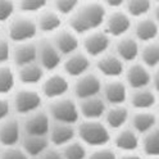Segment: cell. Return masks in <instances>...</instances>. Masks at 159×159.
Listing matches in <instances>:
<instances>
[{
  "instance_id": "1",
  "label": "cell",
  "mask_w": 159,
  "mask_h": 159,
  "mask_svg": "<svg viewBox=\"0 0 159 159\" xmlns=\"http://www.w3.org/2000/svg\"><path fill=\"white\" fill-rule=\"evenodd\" d=\"M107 8L98 0H85L80 3L72 14L68 16V27L78 36L102 28Z\"/></svg>"
},
{
  "instance_id": "2",
  "label": "cell",
  "mask_w": 159,
  "mask_h": 159,
  "mask_svg": "<svg viewBox=\"0 0 159 159\" xmlns=\"http://www.w3.org/2000/svg\"><path fill=\"white\" fill-rule=\"evenodd\" d=\"M76 137L86 148H100L111 143L112 132L102 119H80L76 123Z\"/></svg>"
},
{
  "instance_id": "3",
  "label": "cell",
  "mask_w": 159,
  "mask_h": 159,
  "mask_svg": "<svg viewBox=\"0 0 159 159\" xmlns=\"http://www.w3.org/2000/svg\"><path fill=\"white\" fill-rule=\"evenodd\" d=\"M9 102H11L12 112L21 117H25L35 111L41 109L44 98L35 87L21 86L13 90L12 98L9 99Z\"/></svg>"
},
{
  "instance_id": "4",
  "label": "cell",
  "mask_w": 159,
  "mask_h": 159,
  "mask_svg": "<svg viewBox=\"0 0 159 159\" xmlns=\"http://www.w3.org/2000/svg\"><path fill=\"white\" fill-rule=\"evenodd\" d=\"M7 25V37L11 40L12 44L17 43H26V41H34L37 32L35 18L27 14L18 13L14 14Z\"/></svg>"
},
{
  "instance_id": "5",
  "label": "cell",
  "mask_w": 159,
  "mask_h": 159,
  "mask_svg": "<svg viewBox=\"0 0 159 159\" xmlns=\"http://www.w3.org/2000/svg\"><path fill=\"white\" fill-rule=\"evenodd\" d=\"M46 113L50 117L52 122L76 125L80 121L77 100L68 95L49 100Z\"/></svg>"
},
{
  "instance_id": "6",
  "label": "cell",
  "mask_w": 159,
  "mask_h": 159,
  "mask_svg": "<svg viewBox=\"0 0 159 159\" xmlns=\"http://www.w3.org/2000/svg\"><path fill=\"white\" fill-rule=\"evenodd\" d=\"M125 78L123 81L127 85L128 90H136V89H143L153 86V81L155 75L152 69H149L144 64H141L139 61L128 63L125 67V71L122 75Z\"/></svg>"
},
{
  "instance_id": "7",
  "label": "cell",
  "mask_w": 159,
  "mask_h": 159,
  "mask_svg": "<svg viewBox=\"0 0 159 159\" xmlns=\"http://www.w3.org/2000/svg\"><path fill=\"white\" fill-rule=\"evenodd\" d=\"M103 86V80L96 72L89 71L75 78L73 84L71 85V90L73 94V99L76 100H82L86 98H91L100 95Z\"/></svg>"
},
{
  "instance_id": "8",
  "label": "cell",
  "mask_w": 159,
  "mask_h": 159,
  "mask_svg": "<svg viewBox=\"0 0 159 159\" xmlns=\"http://www.w3.org/2000/svg\"><path fill=\"white\" fill-rule=\"evenodd\" d=\"M131 28L132 18L123 9H112L111 12H107L102 26V30L111 39H118L123 35H127Z\"/></svg>"
},
{
  "instance_id": "9",
  "label": "cell",
  "mask_w": 159,
  "mask_h": 159,
  "mask_svg": "<svg viewBox=\"0 0 159 159\" xmlns=\"http://www.w3.org/2000/svg\"><path fill=\"white\" fill-rule=\"evenodd\" d=\"M71 90V82L69 78L59 72H50L48 76L43 78L40 84V94L46 100H53L66 96L68 91Z\"/></svg>"
},
{
  "instance_id": "10",
  "label": "cell",
  "mask_w": 159,
  "mask_h": 159,
  "mask_svg": "<svg viewBox=\"0 0 159 159\" xmlns=\"http://www.w3.org/2000/svg\"><path fill=\"white\" fill-rule=\"evenodd\" d=\"M112 45V39L109 37L102 28L82 35L80 46H82V52L89 58H98L109 50Z\"/></svg>"
},
{
  "instance_id": "11",
  "label": "cell",
  "mask_w": 159,
  "mask_h": 159,
  "mask_svg": "<svg viewBox=\"0 0 159 159\" xmlns=\"http://www.w3.org/2000/svg\"><path fill=\"white\" fill-rule=\"evenodd\" d=\"M63 57L53 45L50 39H41L36 41V62L45 72H54L61 67Z\"/></svg>"
},
{
  "instance_id": "12",
  "label": "cell",
  "mask_w": 159,
  "mask_h": 159,
  "mask_svg": "<svg viewBox=\"0 0 159 159\" xmlns=\"http://www.w3.org/2000/svg\"><path fill=\"white\" fill-rule=\"evenodd\" d=\"M21 127L23 135H34V136H48L49 128L52 125V119L48 116L46 111L39 109L32 113L22 117Z\"/></svg>"
},
{
  "instance_id": "13",
  "label": "cell",
  "mask_w": 159,
  "mask_h": 159,
  "mask_svg": "<svg viewBox=\"0 0 159 159\" xmlns=\"http://www.w3.org/2000/svg\"><path fill=\"white\" fill-rule=\"evenodd\" d=\"M128 87L121 78H109L103 82L100 96L107 105H123L128 98Z\"/></svg>"
},
{
  "instance_id": "14",
  "label": "cell",
  "mask_w": 159,
  "mask_h": 159,
  "mask_svg": "<svg viewBox=\"0 0 159 159\" xmlns=\"http://www.w3.org/2000/svg\"><path fill=\"white\" fill-rule=\"evenodd\" d=\"M61 67L63 69V75L68 78H77L84 73L89 72L91 68V58H89L84 52H75L62 59Z\"/></svg>"
},
{
  "instance_id": "15",
  "label": "cell",
  "mask_w": 159,
  "mask_h": 159,
  "mask_svg": "<svg viewBox=\"0 0 159 159\" xmlns=\"http://www.w3.org/2000/svg\"><path fill=\"white\" fill-rule=\"evenodd\" d=\"M50 40L63 58L77 52L80 49V41H81L80 36L75 34L69 27H61L52 35Z\"/></svg>"
},
{
  "instance_id": "16",
  "label": "cell",
  "mask_w": 159,
  "mask_h": 159,
  "mask_svg": "<svg viewBox=\"0 0 159 159\" xmlns=\"http://www.w3.org/2000/svg\"><path fill=\"white\" fill-rule=\"evenodd\" d=\"M126 64L114 53H104L95 61V69L99 76L105 78H119L123 75Z\"/></svg>"
},
{
  "instance_id": "17",
  "label": "cell",
  "mask_w": 159,
  "mask_h": 159,
  "mask_svg": "<svg viewBox=\"0 0 159 159\" xmlns=\"http://www.w3.org/2000/svg\"><path fill=\"white\" fill-rule=\"evenodd\" d=\"M132 31H134L132 36L140 44L152 43V41H157L159 26L157 19L152 17V14H149L136 19V22L132 23Z\"/></svg>"
},
{
  "instance_id": "18",
  "label": "cell",
  "mask_w": 159,
  "mask_h": 159,
  "mask_svg": "<svg viewBox=\"0 0 159 159\" xmlns=\"http://www.w3.org/2000/svg\"><path fill=\"white\" fill-rule=\"evenodd\" d=\"M140 43L130 35H123L118 37L114 43V54L121 59L125 64L136 62L139 58V52H140Z\"/></svg>"
},
{
  "instance_id": "19",
  "label": "cell",
  "mask_w": 159,
  "mask_h": 159,
  "mask_svg": "<svg viewBox=\"0 0 159 159\" xmlns=\"http://www.w3.org/2000/svg\"><path fill=\"white\" fill-rule=\"evenodd\" d=\"M111 141L113 143L114 150H118L121 153H132L137 152L140 136L130 126H125L114 131V135H112L111 137Z\"/></svg>"
},
{
  "instance_id": "20",
  "label": "cell",
  "mask_w": 159,
  "mask_h": 159,
  "mask_svg": "<svg viewBox=\"0 0 159 159\" xmlns=\"http://www.w3.org/2000/svg\"><path fill=\"white\" fill-rule=\"evenodd\" d=\"M21 121L16 117H8L0 122V145L3 148H11L19 145L22 139Z\"/></svg>"
},
{
  "instance_id": "21",
  "label": "cell",
  "mask_w": 159,
  "mask_h": 159,
  "mask_svg": "<svg viewBox=\"0 0 159 159\" xmlns=\"http://www.w3.org/2000/svg\"><path fill=\"white\" fill-rule=\"evenodd\" d=\"M76 139V125H67L52 122L50 128L48 132V140L52 148H63L68 143Z\"/></svg>"
},
{
  "instance_id": "22",
  "label": "cell",
  "mask_w": 159,
  "mask_h": 159,
  "mask_svg": "<svg viewBox=\"0 0 159 159\" xmlns=\"http://www.w3.org/2000/svg\"><path fill=\"white\" fill-rule=\"evenodd\" d=\"M127 102L135 111H153L157 104V91L149 86L128 91Z\"/></svg>"
},
{
  "instance_id": "23",
  "label": "cell",
  "mask_w": 159,
  "mask_h": 159,
  "mask_svg": "<svg viewBox=\"0 0 159 159\" xmlns=\"http://www.w3.org/2000/svg\"><path fill=\"white\" fill-rule=\"evenodd\" d=\"M80 119H102L107 109V103L100 95L77 100Z\"/></svg>"
},
{
  "instance_id": "24",
  "label": "cell",
  "mask_w": 159,
  "mask_h": 159,
  "mask_svg": "<svg viewBox=\"0 0 159 159\" xmlns=\"http://www.w3.org/2000/svg\"><path fill=\"white\" fill-rule=\"evenodd\" d=\"M14 71L17 82L27 87H36L41 84L43 78L45 77V71L39 66L37 62L17 67L14 68Z\"/></svg>"
},
{
  "instance_id": "25",
  "label": "cell",
  "mask_w": 159,
  "mask_h": 159,
  "mask_svg": "<svg viewBox=\"0 0 159 159\" xmlns=\"http://www.w3.org/2000/svg\"><path fill=\"white\" fill-rule=\"evenodd\" d=\"M130 114L131 113L128 111V108L126 107V104L108 105L103 114L102 121L111 131H117L119 128L127 126L128 119H130Z\"/></svg>"
},
{
  "instance_id": "26",
  "label": "cell",
  "mask_w": 159,
  "mask_h": 159,
  "mask_svg": "<svg viewBox=\"0 0 159 159\" xmlns=\"http://www.w3.org/2000/svg\"><path fill=\"white\" fill-rule=\"evenodd\" d=\"M35 23H36L37 32L53 35L62 27L63 18L55 11H53L52 8H45L37 13V16L35 18Z\"/></svg>"
},
{
  "instance_id": "27",
  "label": "cell",
  "mask_w": 159,
  "mask_h": 159,
  "mask_svg": "<svg viewBox=\"0 0 159 159\" xmlns=\"http://www.w3.org/2000/svg\"><path fill=\"white\" fill-rule=\"evenodd\" d=\"M157 113L154 111H135L130 114V127L140 136L157 128Z\"/></svg>"
},
{
  "instance_id": "28",
  "label": "cell",
  "mask_w": 159,
  "mask_h": 159,
  "mask_svg": "<svg viewBox=\"0 0 159 159\" xmlns=\"http://www.w3.org/2000/svg\"><path fill=\"white\" fill-rule=\"evenodd\" d=\"M11 62L17 67L36 62V41L17 43L12 45Z\"/></svg>"
},
{
  "instance_id": "29",
  "label": "cell",
  "mask_w": 159,
  "mask_h": 159,
  "mask_svg": "<svg viewBox=\"0 0 159 159\" xmlns=\"http://www.w3.org/2000/svg\"><path fill=\"white\" fill-rule=\"evenodd\" d=\"M19 148L31 158L35 159L46 149L52 148L49 144L48 136H34V135H22V139L19 141Z\"/></svg>"
},
{
  "instance_id": "30",
  "label": "cell",
  "mask_w": 159,
  "mask_h": 159,
  "mask_svg": "<svg viewBox=\"0 0 159 159\" xmlns=\"http://www.w3.org/2000/svg\"><path fill=\"white\" fill-rule=\"evenodd\" d=\"M137 61L152 71H155L159 64V45L158 41L145 43L140 45Z\"/></svg>"
},
{
  "instance_id": "31",
  "label": "cell",
  "mask_w": 159,
  "mask_h": 159,
  "mask_svg": "<svg viewBox=\"0 0 159 159\" xmlns=\"http://www.w3.org/2000/svg\"><path fill=\"white\" fill-rule=\"evenodd\" d=\"M139 149L148 159L158 158L159 155V132L158 128L149 131L146 134L140 135V143H139Z\"/></svg>"
},
{
  "instance_id": "32",
  "label": "cell",
  "mask_w": 159,
  "mask_h": 159,
  "mask_svg": "<svg viewBox=\"0 0 159 159\" xmlns=\"http://www.w3.org/2000/svg\"><path fill=\"white\" fill-rule=\"evenodd\" d=\"M155 2L154 0H126L123 11L131 18H141L152 14Z\"/></svg>"
},
{
  "instance_id": "33",
  "label": "cell",
  "mask_w": 159,
  "mask_h": 159,
  "mask_svg": "<svg viewBox=\"0 0 159 159\" xmlns=\"http://www.w3.org/2000/svg\"><path fill=\"white\" fill-rule=\"evenodd\" d=\"M16 71L11 64H0V96H8L16 89Z\"/></svg>"
},
{
  "instance_id": "34",
  "label": "cell",
  "mask_w": 159,
  "mask_h": 159,
  "mask_svg": "<svg viewBox=\"0 0 159 159\" xmlns=\"http://www.w3.org/2000/svg\"><path fill=\"white\" fill-rule=\"evenodd\" d=\"M59 153H61L63 159H86L89 150L76 137L75 140H72L71 143H68L67 145L59 149Z\"/></svg>"
},
{
  "instance_id": "35",
  "label": "cell",
  "mask_w": 159,
  "mask_h": 159,
  "mask_svg": "<svg viewBox=\"0 0 159 159\" xmlns=\"http://www.w3.org/2000/svg\"><path fill=\"white\" fill-rule=\"evenodd\" d=\"M50 0H16V9L22 14H37L40 11L45 9Z\"/></svg>"
},
{
  "instance_id": "36",
  "label": "cell",
  "mask_w": 159,
  "mask_h": 159,
  "mask_svg": "<svg viewBox=\"0 0 159 159\" xmlns=\"http://www.w3.org/2000/svg\"><path fill=\"white\" fill-rule=\"evenodd\" d=\"M81 3V0H52V9L59 16H69Z\"/></svg>"
},
{
  "instance_id": "37",
  "label": "cell",
  "mask_w": 159,
  "mask_h": 159,
  "mask_svg": "<svg viewBox=\"0 0 159 159\" xmlns=\"http://www.w3.org/2000/svg\"><path fill=\"white\" fill-rule=\"evenodd\" d=\"M86 159H118V155L113 148L105 145L95 148L91 152H89Z\"/></svg>"
},
{
  "instance_id": "38",
  "label": "cell",
  "mask_w": 159,
  "mask_h": 159,
  "mask_svg": "<svg viewBox=\"0 0 159 159\" xmlns=\"http://www.w3.org/2000/svg\"><path fill=\"white\" fill-rule=\"evenodd\" d=\"M14 0H0V23H7L16 14Z\"/></svg>"
},
{
  "instance_id": "39",
  "label": "cell",
  "mask_w": 159,
  "mask_h": 159,
  "mask_svg": "<svg viewBox=\"0 0 159 159\" xmlns=\"http://www.w3.org/2000/svg\"><path fill=\"white\" fill-rule=\"evenodd\" d=\"M12 43L5 35H0V64H9L12 55Z\"/></svg>"
},
{
  "instance_id": "40",
  "label": "cell",
  "mask_w": 159,
  "mask_h": 159,
  "mask_svg": "<svg viewBox=\"0 0 159 159\" xmlns=\"http://www.w3.org/2000/svg\"><path fill=\"white\" fill-rule=\"evenodd\" d=\"M0 159H31L19 145L11 146V148H3L0 150Z\"/></svg>"
},
{
  "instance_id": "41",
  "label": "cell",
  "mask_w": 159,
  "mask_h": 159,
  "mask_svg": "<svg viewBox=\"0 0 159 159\" xmlns=\"http://www.w3.org/2000/svg\"><path fill=\"white\" fill-rule=\"evenodd\" d=\"M12 116V107L8 96H0V122Z\"/></svg>"
},
{
  "instance_id": "42",
  "label": "cell",
  "mask_w": 159,
  "mask_h": 159,
  "mask_svg": "<svg viewBox=\"0 0 159 159\" xmlns=\"http://www.w3.org/2000/svg\"><path fill=\"white\" fill-rule=\"evenodd\" d=\"M35 159H63L61 153H59L58 149L54 148H49L44 153H41L39 157H36Z\"/></svg>"
},
{
  "instance_id": "43",
  "label": "cell",
  "mask_w": 159,
  "mask_h": 159,
  "mask_svg": "<svg viewBox=\"0 0 159 159\" xmlns=\"http://www.w3.org/2000/svg\"><path fill=\"white\" fill-rule=\"evenodd\" d=\"M126 0H102V4L105 8H111V9H121L123 7Z\"/></svg>"
},
{
  "instance_id": "44",
  "label": "cell",
  "mask_w": 159,
  "mask_h": 159,
  "mask_svg": "<svg viewBox=\"0 0 159 159\" xmlns=\"http://www.w3.org/2000/svg\"><path fill=\"white\" fill-rule=\"evenodd\" d=\"M118 159H144V157L139 154L137 152H132V153H121Z\"/></svg>"
},
{
  "instance_id": "45",
  "label": "cell",
  "mask_w": 159,
  "mask_h": 159,
  "mask_svg": "<svg viewBox=\"0 0 159 159\" xmlns=\"http://www.w3.org/2000/svg\"><path fill=\"white\" fill-rule=\"evenodd\" d=\"M150 159H158V158H150Z\"/></svg>"
},
{
  "instance_id": "46",
  "label": "cell",
  "mask_w": 159,
  "mask_h": 159,
  "mask_svg": "<svg viewBox=\"0 0 159 159\" xmlns=\"http://www.w3.org/2000/svg\"><path fill=\"white\" fill-rule=\"evenodd\" d=\"M0 35H2V34H0Z\"/></svg>"
}]
</instances>
